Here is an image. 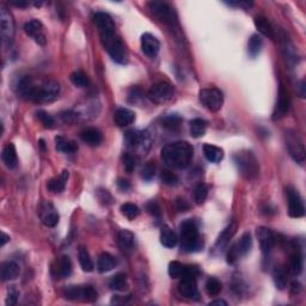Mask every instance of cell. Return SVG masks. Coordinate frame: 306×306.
<instances>
[{
    "mask_svg": "<svg viewBox=\"0 0 306 306\" xmlns=\"http://www.w3.org/2000/svg\"><path fill=\"white\" fill-rule=\"evenodd\" d=\"M36 116H37V119L40 120V122L44 126V127L53 128L54 119L48 114V112H46L44 110H38L36 112Z\"/></svg>",
    "mask_w": 306,
    "mask_h": 306,
    "instance_id": "cell-48",
    "label": "cell"
},
{
    "mask_svg": "<svg viewBox=\"0 0 306 306\" xmlns=\"http://www.w3.org/2000/svg\"><path fill=\"white\" fill-rule=\"evenodd\" d=\"M303 255L299 252V251H295L291 255V258H289V270H291L292 275L298 276L300 273L303 271Z\"/></svg>",
    "mask_w": 306,
    "mask_h": 306,
    "instance_id": "cell-38",
    "label": "cell"
},
{
    "mask_svg": "<svg viewBox=\"0 0 306 306\" xmlns=\"http://www.w3.org/2000/svg\"><path fill=\"white\" fill-rule=\"evenodd\" d=\"M185 273V266L182 263L177 262V261H172L169 265V275L172 279H182Z\"/></svg>",
    "mask_w": 306,
    "mask_h": 306,
    "instance_id": "cell-44",
    "label": "cell"
},
{
    "mask_svg": "<svg viewBox=\"0 0 306 306\" xmlns=\"http://www.w3.org/2000/svg\"><path fill=\"white\" fill-rule=\"evenodd\" d=\"M289 110V97H288V92L286 91L285 86L280 85V90H279V98L278 102H276V106L274 108L273 111V120L276 121V120L282 119L285 115L287 114Z\"/></svg>",
    "mask_w": 306,
    "mask_h": 306,
    "instance_id": "cell-16",
    "label": "cell"
},
{
    "mask_svg": "<svg viewBox=\"0 0 306 306\" xmlns=\"http://www.w3.org/2000/svg\"><path fill=\"white\" fill-rule=\"evenodd\" d=\"M98 200L101 201L102 205L104 206H109L112 203V196L110 195V193L108 192V190H104V189H101L98 190Z\"/></svg>",
    "mask_w": 306,
    "mask_h": 306,
    "instance_id": "cell-52",
    "label": "cell"
},
{
    "mask_svg": "<svg viewBox=\"0 0 306 306\" xmlns=\"http://www.w3.org/2000/svg\"><path fill=\"white\" fill-rule=\"evenodd\" d=\"M114 121L119 127H127L135 121L134 111L127 108H119L114 114Z\"/></svg>",
    "mask_w": 306,
    "mask_h": 306,
    "instance_id": "cell-21",
    "label": "cell"
},
{
    "mask_svg": "<svg viewBox=\"0 0 306 306\" xmlns=\"http://www.w3.org/2000/svg\"><path fill=\"white\" fill-rule=\"evenodd\" d=\"M273 280L274 284H275L276 288L282 291V289L286 288L287 286V274L286 270L282 266H278L274 268L273 270Z\"/></svg>",
    "mask_w": 306,
    "mask_h": 306,
    "instance_id": "cell-34",
    "label": "cell"
},
{
    "mask_svg": "<svg viewBox=\"0 0 306 306\" xmlns=\"http://www.w3.org/2000/svg\"><path fill=\"white\" fill-rule=\"evenodd\" d=\"M287 203H288V214L292 218H302L305 214V206L299 192L292 185L286 188Z\"/></svg>",
    "mask_w": 306,
    "mask_h": 306,
    "instance_id": "cell-11",
    "label": "cell"
},
{
    "mask_svg": "<svg viewBox=\"0 0 306 306\" xmlns=\"http://www.w3.org/2000/svg\"><path fill=\"white\" fill-rule=\"evenodd\" d=\"M64 294L70 300L85 302V286H70L65 289Z\"/></svg>",
    "mask_w": 306,
    "mask_h": 306,
    "instance_id": "cell-37",
    "label": "cell"
},
{
    "mask_svg": "<svg viewBox=\"0 0 306 306\" xmlns=\"http://www.w3.org/2000/svg\"><path fill=\"white\" fill-rule=\"evenodd\" d=\"M122 162H124L125 170L127 172H132L135 169V159L130 153H125L122 156Z\"/></svg>",
    "mask_w": 306,
    "mask_h": 306,
    "instance_id": "cell-51",
    "label": "cell"
},
{
    "mask_svg": "<svg viewBox=\"0 0 306 306\" xmlns=\"http://www.w3.org/2000/svg\"><path fill=\"white\" fill-rule=\"evenodd\" d=\"M16 92L20 98L35 103H51L60 93V84L54 79L36 83L29 75L20 78L16 84Z\"/></svg>",
    "mask_w": 306,
    "mask_h": 306,
    "instance_id": "cell-1",
    "label": "cell"
},
{
    "mask_svg": "<svg viewBox=\"0 0 306 306\" xmlns=\"http://www.w3.org/2000/svg\"><path fill=\"white\" fill-rule=\"evenodd\" d=\"M109 287L112 291H119L124 292L128 288V282H127V276L124 273H117L109 281Z\"/></svg>",
    "mask_w": 306,
    "mask_h": 306,
    "instance_id": "cell-33",
    "label": "cell"
},
{
    "mask_svg": "<svg viewBox=\"0 0 306 306\" xmlns=\"http://www.w3.org/2000/svg\"><path fill=\"white\" fill-rule=\"evenodd\" d=\"M198 97H200V102L202 103V106L211 111H218L223 107L224 96L219 89H202L198 93Z\"/></svg>",
    "mask_w": 306,
    "mask_h": 306,
    "instance_id": "cell-8",
    "label": "cell"
},
{
    "mask_svg": "<svg viewBox=\"0 0 306 306\" xmlns=\"http://www.w3.org/2000/svg\"><path fill=\"white\" fill-rule=\"evenodd\" d=\"M221 289H223V285L218 279L211 278L206 282V292L211 297H216L221 292Z\"/></svg>",
    "mask_w": 306,
    "mask_h": 306,
    "instance_id": "cell-43",
    "label": "cell"
},
{
    "mask_svg": "<svg viewBox=\"0 0 306 306\" xmlns=\"http://www.w3.org/2000/svg\"><path fill=\"white\" fill-rule=\"evenodd\" d=\"M203 154L206 159L211 163H219L224 158V151L218 146L211 145V144H205L202 147Z\"/></svg>",
    "mask_w": 306,
    "mask_h": 306,
    "instance_id": "cell-26",
    "label": "cell"
},
{
    "mask_svg": "<svg viewBox=\"0 0 306 306\" xmlns=\"http://www.w3.org/2000/svg\"><path fill=\"white\" fill-rule=\"evenodd\" d=\"M206 128H207V124H206L205 120L202 119H194L193 121H190L189 124V130L190 135L193 138H201L206 133Z\"/></svg>",
    "mask_w": 306,
    "mask_h": 306,
    "instance_id": "cell-35",
    "label": "cell"
},
{
    "mask_svg": "<svg viewBox=\"0 0 306 306\" xmlns=\"http://www.w3.org/2000/svg\"><path fill=\"white\" fill-rule=\"evenodd\" d=\"M0 33L4 46H10L15 37V19L6 7H0Z\"/></svg>",
    "mask_w": 306,
    "mask_h": 306,
    "instance_id": "cell-7",
    "label": "cell"
},
{
    "mask_svg": "<svg viewBox=\"0 0 306 306\" xmlns=\"http://www.w3.org/2000/svg\"><path fill=\"white\" fill-rule=\"evenodd\" d=\"M208 195V187L203 183H200L194 190V200L196 203L201 205V203L205 202V200L207 198Z\"/></svg>",
    "mask_w": 306,
    "mask_h": 306,
    "instance_id": "cell-46",
    "label": "cell"
},
{
    "mask_svg": "<svg viewBox=\"0 0 306 306\" xmlns=\"http://www.w3.org/2000/svg\"><path fill=\"white\" fill-rule=\"evenodd\" d=\"M154 175H156V167L153 164H146L145 166L141 170V177H143L145 181H151L153 179Z\"/></svg>",
    "mask_w": 306,
    "mask_h": 306,
    "instance_id": "cell-50",
    "label": "cell"
},
{
    "mask_svg": "<svg viewBox=\"0 0 306 306\" xmlns=\"http://www.w3.org/2000/svg\"><path fill=\"white\" fill-rule=\"evenodd\" d=\"M194 148L187 141L167 144L162 148V159L172 169H187L192 164Z\"/></svg>",
    "mask_w": 306,
    "mask_h": 306,
    "instance_id": "cell-2",
    "label": "cell"
},
{
    "mask_svg": "<svg viewBox=\"0 0 306 306\" xmlns=\"http://www.w3.org/2000/svg\"><path fill=\"white\" fill-rule=\"evenodd\" d=\"M300 291V285L297 282H293V292H299Z\"/></svg>",
    "mask_w": 306,
    "mask_h": 306,
    "instance_id": "cell-60",
    "label": "cell"
},
{
    "mask_svg": "<svg viewBox=\"0 0 306 306\" xmlns=\"http://www.w3.org/2000/svg\"><path fill=\"white\" fill-rule=\"evenodd\" d=\"M251 248H252V238H251L250 232H245L236 244L230 248L229 252H227V262L230 265H234L240 257L247 255Z\"/></svg>",
    "mask_w": 306,
    "mask_h": 306,
    "instance_id": "cell-10",
    "label": "cell"
},
{
    "mask_svg": "<svg viewBox=\"0 0 306 306\" xmlns=\"http://www.w3.org/2000/svg\"><path fill=\"white\" fill-rule=\"evenodd\" d=\"M56 271L57 275L61 279L69 278L71 274H72V261H71L69 256H61V258L59 260V263H57Z\"/></svg>",
    "mask_w": 306,
    "mask_h": 306,
    "instance_id": "cell-32",
    "label": "cell"
},
{
    "mask_svg": "<svg viewBox=\"0 0 306 306\" xmlns=\"http://www.w3.org/2000/svg\"><path fill=\"white\" fill-rule=\"evenodd\" d=\"M286 145L291 157L297 163L303 164L305 162V146L303 141L294 133H286Z\"/></svg>",
    "mask_w": 306,
    "mask_h": 306,
    "instance_id": "cell-13",
    "label": "cell"
},
{
    "mask_svg": "<svg viewBox=\"0 0 306 306\" xmlns=\"http://www.w3.org/2000/svg\"><path fill=\"white\" fill-rule=\"evenodd\" d=\"M182 125V117L176 114L166 115L163 120H162V126L169 130H179Z\"/></svg>",
    "mask_w": 306,
    "mask_h": 306,
    "instance_id": "cell-41",
    "label": "cell"
},
{
    "mask_svg": "<svg viewBox=\"0 0 306 306\" xmlns=\"http://www.w3.org/2000/svg\"><path fill=\"white\" fill-rule=\"evenodd\" d=\"M209 305H223V306H226L227 303L224 302V300H214V302L209 303Z\"/></svg>",
    "mask_w": 306,
    "mask_h": 306,
    "instance_id": "cell-59",
    "label": "cell"
},
{
    "mask_svg": "<svg viewBox=\"0 0 306 306\" xmlns=\"http://www.w3.org/2000/svg\"><path fill=\"white\" fill-rule=\"evenodd\" d=\"M19 274V266L14 261H7L1 266V280L2 281H10L15 280Z\"/></svg>",
    "mask_w": 306,
    "mask_h": 306,
    "instance_id": "cell-29",
    "label": "cell"
},
{
    "mask_svg": "<svg viewBox=\"0 0 306 306\" xmlns=\"http://www.w3.org/2000/svg\"><path fill=\"white\" fill-rule=\"evenodd\" d=\"M177 242H179V238L177 234L170 229L169 226H163L161 231V243L165 248H174L176 247Z\"/></svg>",
    "mask_w": 306,
    "mask_h": 306,
    "instance_id": "cell-31",
    "label": "cell"
},
{
    "mask_svg": "<svg viewBox=\"0 0 306 306\" xmlns=\"http://www.w3.org/2000/svg\"><path fill=\"white\" fill-rule=\"evenodd\" d=\"M1 159L4 162V164L6 165L7 169H15L17 166L18 158H17V152H16V147L14 144H7L4 148H2L1 153Z\"/></svg>",
    "mask_w": 306,
    "mask_h": 306,
    "instance_id": "cell-24",
    "label": "cell"
},
{
    "mask_svg": "<svg viewBox=\"0 0 306 306\" xmlns=\"http://www.w3.org/2000/svg\"><path fill=\"white\" fill-rule=\"evenodd\" d=\"M175 205H176V208L179 209L180 212H187L188 209L190 208L189 203H188L187 201H185L184 198H177L176 202H175Z\"/></svg>",
    "mask_w": 306,
    "mask_h": 306,
    "instance_id": "cell-55",
    "label": "cell"
},
{
    "mask_svg": "<svg viewBox=\"0 0 306 306\" xmlns=\"http://www.w3.org/2000/svg\"><path fill=\"white\" fill-rule=\"evenodd\" d=\"M117 265V261L114 256L110 255L109 252H103L101 253V256L98 257L97 262V268L99 273H107V271H110L111 269H114Z\"/></svg>",
    "mask_w": 306,
    "mask_h": 306,
    "instance_id": "cell-27",
    "label": "cell"
},
{
    "mask_svg": "<svg viewBox=\"0 0 306 306\" xmlns=\"http://www.w3.org/2000/svg\"><path fill=\"white\" fill-rule=\"evenodd\" d=\"M234 232H236V223H232L231 225H230V226H227L226 229H225L224 231L221 232V234L219 236L218 240H216V248H218V249L220 250V249H223V248L226 247L227 243H229V240H230V238L234 236Z\"/></svg>",
    "mask_w": 306,
    "mask_h": 306,
    "instance_id": "cell-40",
    "label": "cell"
},
{
    "mask_svg": "<svg viewBox=\"0 0 306 306\" xmlns=\"http://www.w3.org/2000/svg\"><path fill=\"white\" fill-rule=\"evenodd\" d=\"M237 170L244 179L255 180L260 174V164L251 151H240L234 156Z\"/></svg>",
    "mask_w": 306,
    "mask_h": 306,
    "instance_id": "cell-4",
    "label": "cell"
},
{
    "mask_svg": "<svg viewBox=\"0 0 306 306\" xmlns=\"http://www.w3.org/2000/svg\"><path fill=\"white\" fill-rule=\"evenodd\" d=\"M18 297H19V292L17 291L15 286H11L7 289V297H6V305L14 306L17 304Z\"/></svg>",
    "mask_w": 306,
    "mask_h": 306,
    "instance_id": "cell-49",
    "label": "cell"
},
{
    "mask_svg": "<svg viewBox=\"0 0 306 306\" xmlns=\"http://www.w3.org/2000/svg\"><path fill=\"white\" fill-rule=\"evenodd\" d=\"M69 176H70L69 171H67V170H64L59 177L52 179L51 181L48 182V184H47V188H48V189L51 190L52 193H55V194H57V193L64 192L65 187H66L67 180H69Z\"/></svg>",
    "mask_w": 306,
    "mask_h": 306,
    "instance_id": "cell-25",
    "label": "cell"
},
{
    "mask_svg": "<svg viewBox=\"0 0 306 306\" xmlns=\"http://www.w3.org/2000/svg\"><path fill=\"white\" fill-rule=\"evenodd\" d=\"M253 23H255V27L257 28V30L260 31L262 35H265L267 37L273 40L274 29L266 17H263V16H257V17H255V19H253Z\"/></svg>",
    "mask_w": 306,
    "mask_h": 306,
    "instance_id": "cell-30",
    "label": "cell"
},
{
    "mask_svg": "<svg viewBox=\"0 0 306 306\" xmlns=\"http://www.w3.org/2000/svg\"><path fill=\"white\" fill-rule=\"evenodd\" d=\"M141 49H143L144 54L146 56L153 59V57L158 55L159 49H161V43H159L158 38L156 36L146 33L141 36Z\"/></svg>",
    "mask_w": 306,
    "mask_h": 306,
    "instance_id": "cell-17",
    "label": "cell"
},
{
    "mask_svg": "<svg viewBox=\"0 0 306 306\" xmlns=\"http://www.w3.org/2000/svg\"><path fill=\"white\" fill-rule=\"evenodd\" d=\"M117 242H119L120 249L126 253H130L134 250L135 236L133 232L129 231V230H122V231H120Z\"/></svg>",
    "mask_w": 306,
    "mask_h": 306,
    "instance_id": "cell-20",
    "label": "cell"
},
{
    "mask_svg": "<svg viewBox=\"0 0 306 306\" xmlns=\"http://www.w3.org/2000/svg\"><path fill=\"white\" fill-rule=\"evenodd\" d=\"M146 211L148 214H151L152 216H161V207H159L158 203L156 201H150V202L146 205Z\"/></svg>",
    "mask_w": 306,
    "mask_h": 306,
    "instance_id": "cell-53",
    "label": "cell"
},
{
    "mask_svg": "<svg viewBox=\"0 0 306 306\" xmlns=\"http://www.w3.org/2000/svg\"><path fill=\"white\" fill-rule=\"evenodd\" d=\"M148 10L152 12L154 17L158 18L161 22L165 23V24L174 25L177 23V16L172 7L167 5L166 2L161 1H150L147 4Z\"/></svg>",
    "mask_w": 306,
    "mask_h": 306,
    "instance_id": "cell-9",
    "label": "cell"
},
{
    "mask_svg": "<svg viewBox=\"0 0 306 306\" xmlns=\"http://www.w3.org/2000/svg\"><path fill=\"white\" fill-rule=\"evenodd\" d=\"M78 258H79L80 267H82V269L84 271L90 273V271L93 270L95 266H93L92 260H91L90 253H89V251L86 250L84 247L79 248V251H78Z\"/></svg>",
    "mask_w": 306,
    "mask_h": 306,
    "instance_id": "cell-36",
    "label": "cell"
},
{
    "mask_svg": "<svg viewBox=\"0 0 306 306\" xmlns=\"http://www.w3.org/2000/svg\"><path fill=\"white\" fill-rule=\"evenodd\" d=\"M12 5L17 7H27L28 6V2L24 1V0H19V1H11Z\"/></svg>",
    "mask_w": 306,
    "mask_h": 306,
    "instance_id": "cell-57",
    "label": "cell"
},
{
    "mask_svg": "<svg viewBox=\"0 0 306 306\" xmlns=\"http://www.w3.org/2000/svg\"><path fill=\"white\" fill-rule=\"evenodd\" d=\"M70 79L73 85L77 86V88H86V86L90 84L88 75L84 72H82V71H75V72H73L72 74H71Z\"/></svg>",
    "mask_w": 306,
    "mask_h": 306,
    "instance_id": "cell-42",
    "label": "cell"
},
{
    "mask_svg": "<svg viewBox=\"0 0 306 306\" xmlns=\"http://www.w3.org/2000/svg\"><path fill=\"white\" fill-rule=\"evenodd\" d=\"M41 219L42 223L46 225V226L54 227L56 226L57 223H59V214H57L56 209L53 207V205L47 203V205L42 208Z\"/></svg>",
    "mask_w": 306,
    "mask_h": 306,
    "instance_id": "cell-22",
    "label": "cell"
},
{
    "mask_svg": "<svg viewBox=\"0 0 306 306\" xmlns=\"http://www.w3.org/2000/svg\"><path fill=\"white\" fill-rule=\"evenodd\" d=\"M125 143L127 144L128 147L133 148L140 154L147 152L151 145L150 135L146 130H128L125 134Z\"/></svg>",
    "mask_w": 306,
    "mask_h": 306,
    "instance_id": "cell-6",
    "label": "cell"
},
{
    "mask_svg": "<svg viewBox=\"0 0 306 306\" xmlns=\"http://www.w3.org/2000/svg\"><path fill=\"white\" fill-rule=\"evenodd\" d=\"M121 213L124 214L126 218L133 220L140 214V209L134 203H125V205L121 206Z\"/></svg>",
    "mask_w": 306,
    "mask_h": 306,
    "instance_id": "cell-45",
    "label": "cell"
},
{
    "mask_svg": "<svg viewBox=\"0 0 306 306\" xmlns=\"http://www.w3.org/2000/svg\"><path fill=\"white\" fill-rule=\"evenodd\" d=\"M101 40L111 59L117 64H125L127 59V52L121 38L116 34H112V35L101 37Z\"/></svg>",
    "mask_w": 306,
    "mask_h": 306,
    "instance_id": "cell-5",
    "label": "cell"
},
{
    "mask_svg": "<svg viewBox=\"0 0 306 306\" xmlns=\"http://www.w3.org/2000/svg\"><path fill=\"white\" fill-rule=\"evenodd\" d=\"M117 187H119L120 190H122V192H126V190H128L130 188V184L129 182L127 181V180H119L117 181Z\"/></svg>",
    "mask_w": 306,
    "mask_h": 306,
    "instance_id": "cell-56",
    "label": "cell"
},
{
    "mask_svg": "<svg viewBox=\"0 0 306 306\" xmlns=\"http://www.w3.org/2000/svg\"><path fill=\"white\" fill-rule=\"evenodd\" d=\"M24 31L37 44H40V46H44L46 44L47 38L43 31V24H42L40 20H29V22L24 24Z\"/></svg>",
    "mask_w": 306,
    "mask_h": 306,
    "instance_id": "cell-15",
    "label": "cell"
},
{
    "mask_svg": "<svg viewBox=\"0 0 306 306\" xmlns=\"http://www.w3.org/2000/svg\"><path fill=\"white\" fill-rule=\"evenodd\" d=\"M93 23L97 27L101 37L116 34V27L112 18L106 12H97L93 16Z\"/></svg>",
    "mask_w": 306,
    "mask_h": 306,
    "instance_id": "cell-14",
    "label": "cell"
},
{
    "mask_svg": "<svg viewBox=\"0 0 306 306\" xmlns=\"http://www.w3.org/2000/svg\"><path fill=\"white\" fill-rule=\"evenodd\" d=\"M179 291L183 297L190 298V299H198V284H196V278L192 276H184L182 278V281L179 285Z\"/></svg>",
    "mask_w": 306,
    "mask_h": 306,
    "instance_id": "cell-19",
    "label": "cell"
},
{
    "mask_svg": "<svg viewBox=\"0 0 306 306\" xmlns=\"http://www.w3.org/2000/svg\"><path fill=\"white\" fill-rule=\"evenodd\" d=\"M9 240H10V236H7L6 234H4V232H2L1 234V247H4V245L6 244Z\"/></svg>",
    "mask_w": 306,
    "mask_h": 306,
    "instance_id": "cell-58",
    "label": "cell"
},
{
    "mask_svg": "<svg viewBox=\"0 0 306 306\" xmlns=\"http://www.w3.org/2000/svg\"><path fill=\"white\" fill-rule=\"evenodd\" d=\"M161 179L163 181L164 184L170 185V187H175V185L179 184V177L176 174L169 171V170H164L161 174Z\"/></svg>",
    "mask_w": 306,
    "mask_h": 306,
    "instance_id": "cell-47",
    "label": "cell"
},
{
    "mask_svg": "<svg viewBox=\"0 0 306 306\" xmlns=\"http://www.w3.org/2000/svg\"><path fill=\"white\" fill-rule=\"evenodd\" d=\"M174 93H175L174 86L170 85V84L167 83L162 82L153 85L152 88L150 89V91H148L147 96L153 103L163 104L174 97Z\"/></svg>",
    "mask_w": 306,
    "mask_h": 306,
    "instance_id": "cell-12",
    "label": "cell"
},
{
    "mask_svg": "<svg viewBox=\"0 0 306 306\" xmlns=\"http://www.w3.org/2000/svg\"><path fill=\"white\" fill-rule=\"evenodd\" d=\"M262 37H261L258 34H253L252 36L249 38L248 42V52H249V55L251 57H256L260 54L261 48H262Z\"/></svg>",
    "mask_w": 306,
    "mask_h": 306,
    "instance_id": "cell-39",
    "label": "cell"
},
{
    "mask_svg": "<svg viewBox=\"0 0 306 306\" xmlns=\"http://www.w3.org/2000/svg\"><path fill=\"white\" fill-rule=\"evenodd\" d=\"M181 232V248L185 252H196L202 250L203 242L198 234V226L192 219H187L180 225Z\"/></svg>",
    "mask_w": 306,
    "mask_h": 306,
    "instance_id": "cell-3",
    "label": "cell"
},
{
    "mask_svg": "<svg viewBox=\"0 0 306 306\" xmlns=\"http://www.w3.org/2000/svg\"><path fill=\"white\" fill-rule=\"evenodd\" d=\"M55 148L59 152L72 154L78 151V145L75 141L66 139L64 137H56L55 138Z\"/></svg>",
    "mask_w": 306,
    "mask_h": 306,
    "instance_id": "cell-28",
    "label": "cell"
},
{
    "mask_svg": "<svg viewBox=\"0 0 306 306\" xmlns=\"http://www.w3.org/2000/svg\"><path fill=\"white\" fill-rule=\"evenodd\" d=\"M80 138L84 143L88 144L89 146H98L103 141V135L96 128H86L80 133Z\"/></svg>",
    "mask_w": 306,
    "mask_h": 306,
    "instance_id": "cell-23",
    "label": "cell"
},
{
    "mask_svg": "<svg viewBox=\"0 0 306 306\" xmlns=\"http://www.w3.org/2000/svg\"><path fill=\"white\" fill-rule=\"evenodd\" d=\"M61 119L65 124H73L78 119V114L74 111H65L61 114Z\"/></svg>",
    "mask_w": 306,
    "mask_h": 306,
    "instance_id": "cell-54",
    "label": "cell"
},
{
    "mask_svg": "<svg viewBox=\"0 0 306 306\" xmlns=\"http://www.w3.org/2000/svg\"><path fill=\"white\" fill-rule=\"evenodd\" d=\"M257 238L262 252L265 255H268L275 245V236L271 232V230H269L268 227H260L257 229Z\"/></svg>",
    "mask_w": 306,
    "mask_h": 306,
    "instance_id": "cell-18",
    "label": "cell"
}]
</instances>
